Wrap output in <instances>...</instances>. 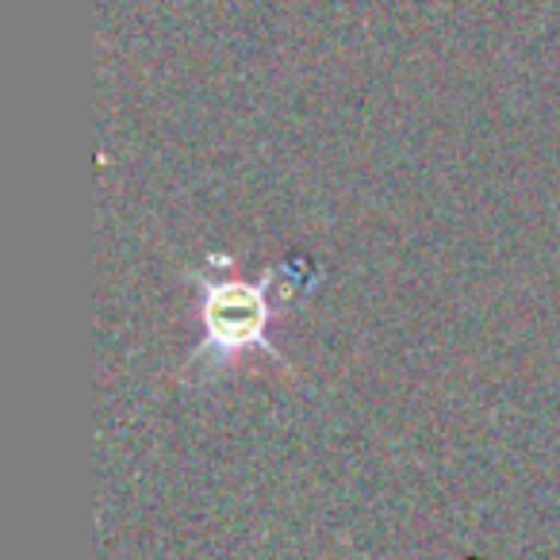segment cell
<instances>
[{"label": "cell", "instance_id": "obj_1", "mask_svg": "<svg viewBox=\"0 0 560 560\" xmlns=\"http://www.w3.org/2000/svg\"><path fill=\"white\" fill-rule=\"evenodd\" d=\"M261 319H265L261 300H257L249 289H223L208 307L211 335H215L223 346L249 342V338L257 335V327H261Z\"/></svg>", "mask_w": 560, "mask_h": 560}]
</instances>
